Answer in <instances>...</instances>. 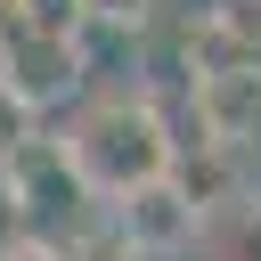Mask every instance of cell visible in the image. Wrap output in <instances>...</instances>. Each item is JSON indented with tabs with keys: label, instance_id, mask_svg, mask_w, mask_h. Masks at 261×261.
Here are the masks:
<instances>
[{
	"label": "cell",
	"instance_id": "cell-2",
	"mask_svg": "<svg viewBox=\"0 0 261 261\" xmlns=\"http://www.w3.org/2000/svg\"><path fill=\"white\" fill-rule=\"evenodd\" d=\"M196 237H204V204L179 188V171L139 179L130 196H114V245L130 261H179Z\"/></svg>",
	"mask_w": 261,
	"mask_h": 261
},
{
	"label": "cell",
	"instance_id": "cell-1",
	"mask_svg": "<svg viewBox=\"0 0 261 261\" xmlns=\"http://www.w3.org/2000/svg\"><path fill=\"white\" fill-rule=\"evenodd\" d=\"M65 163H73V179H82V196H130L139 179H163L171 163H179V139H171V122H163V106L147 98V90H106V98H90L73 122H65Z\"/></svg>",
	"mask_w": 261,
	"mask_h": 261
},
{
	"label": "cell",
	"instance_id": "cell-4",
	"mask_svg": "<svg viewBox=\"0 0 261 261\" xmlns=\"http://www.w3.org/2000/svg\"><path fill=\"white\" fill-rule=\"evenodd\" d=\"M73 8H82L90 33H147V16H155L163 0H73Z\"/></svg>",
	"mask_w": 261,
	"mask_h": 261
},
{
	"label": "cell",
	"instance_id": "cell-5",
	"mask_svg": "<svg viewBox=\"0 0 261 261\" xmlns=\"http://www.w3.org/2000/svg\"><path fill=\"white\" fill-rule=\"evenodd\" d=\"M253 253H261V212H253Z\"/></svg>",
	"mask_w": 261,
	"mask_h": 261
},
{
	"label": "cell",
	"instance_id": "cell-3",
	"mask_svg": "<svg viewBox=\"0 0 261 261\" xmlns=\"http://www.w3.org/2000/svg\"><path fill=\"white\" fill-rule=\"evenodd\" d=\"M33 122H41V106H24V98H16L8 82H0V171H8V163H16V155H24L33 139H41Z\"/></svg>",
	"mask_w": 261,
	"mask_h": 261
}]
</instances>
